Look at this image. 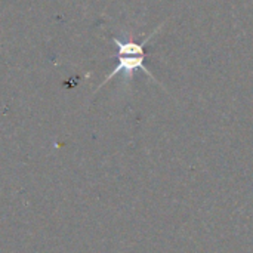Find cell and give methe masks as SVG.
<instances>
[{
    "mask_svg": "<svg viewBox=\"0 0 253 253\" xmlns=\"http://www.w3.org/2000/svg\"><path fill=\"white\" fill-rule=\"evenodd\" d=\"M160 27H157L148 37H145L142 40V43H135V42H122L116 37H113V42L114 44L117 46V59H119V64L116 65V68L105 77V80L99 84L98 89H101L104 84H107L113 77H116L117 74H123L126 80H130L135 74V71L141 70L142 73H145L148 77L153 79V82L159 83L154 76L150 73V70L145 67L144 61H145V44L154 37L156 33H159Z\"/></svg>",
    "mask_w": 253,
    "mask_h": 253,
    "instance_id": "cell-1",
    "label": "cell"
}]
</instances>
